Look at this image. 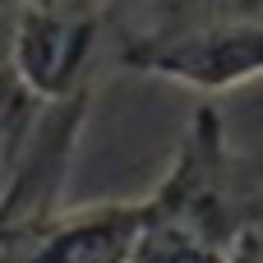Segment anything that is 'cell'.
I'll list each match as a JSON object with an SVG mask.
<instances>
[{"instance_id":"5b68a950","label":"cell","mask_w":263,"mask_h":263,"mask_svg":"<svg viewBox=\"0 0 263 263\" xmlns=\"http://www.w3.org/2000/svg\"><path fill=\"white\" fill-rule=\"evenodd\" d=\"M37 111H42V97H32L9 65H0V203L9 194V180L18 171V157H23Z\"/></svg>"},{"instance_id":"52a82bcc","label":"cell","mask_w":263,"mask_h":263,"mask_svg":"<svg viewBox=\"0 0 263 263\" xmlns=\"http://www.w3.org/2000/svg\"><path fill=\"white\" fill-rule=\"evenodd\" d=\"M245 171H250V190H254V199H259V217H263V148L245 153Z\"/></svg>"},{"instance_id":"277c9868","label":"cell","mask_w":263,"mask_h":263,"mask_svg":"<svg viewBox=\"0 0 263 263\" xmlns=\"http://www.w3.org/2000/svg\"><path fill=\"white\" fill-rule=\"evenodd\" d=\"M139 199L55 208L46 222L0 236V263H129Z\"/></svg>"},{"instance_id":"6da1fadb","label":"cell","mask_w":263,"mask_h":263,"mask_svg":"<svg viewBox=\"0 0 263 263\" xmlns=\"http://www.w3.org/2000/svg\"><path fill=\"white\" fill-rule=\"evenodd\" d=\"M259 222L245 153L231 148L222 111L203 102L153 194L139 199L129 263H231V245Z\"/></svg>"},{"instance_id":"7a4b0ae2","label":"cell","mask_w":263,"mask_h":263,"mask_svg":"<svg viewBox=\"0 0 263 263\" xmlns=\"http://www.w3.org/2000/svg\"><path fill=\"white\" fill-rule=\"evenodd\" d=\"M111 14L97 0H32L14 9L9 69L42 102L97 88Z\"/></svg>"},{"instance_id":"3957f363","label":"cell","mask_w":263,"mask_h":263,"mask_svg":"<svg viewBox=\"0 0 263 263\" xmlns=\"http://www.w3.org/2000/svg\"><path fill=\"white\" fill-rule=\"evenodd\" d=\"M97 88H79L69 97H51L42 102L32 134L23 143L18 171L9 180V194L0 203V236H14L23 227L46 222L55 208H65V190H69V166L88 125V106H92Z\"/></svg>"},{"instance_id":"ba28073f","label":"cell","mask_w":263,"mask_h":263,"mask_svg":"<svg viewBox=\"0 0 263 263\" xmlns=\"http://www.w3.org/2000/svg\"><path fill=\"white\" fill-rule=\"evenodd\" d=\"M111 18H125V14H139V9H148V5H162V0H97Z\"/></svg>"},{"instance_id":"9c48e42d","label":"cell","mask_w":263,"mask_h":263,"mask_svg":"<svg viewBox=\"0 0 263 263\" xmlns=\"http://www.w3.org/2000/svg\"><path fill=\"white\" fill-rule=\"evenodd\" d=\"M18 5H32V0H0V9H18Z\"/></svg>"},{"instance_id":"8992f818","label":"cell","mask_w":263,"mask_h":263,"mask_svg":"<svg viewBox=\"0 0 263 263\" xmlns=\"http://www.w3.org/2000/svg\"><path fill=\"white\" fill-rule=\"evenodd\" d=\"M231 263H263V227H245L231 245Z\"/></svg>"}]
</instances>
